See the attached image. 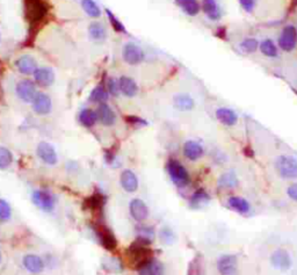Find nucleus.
I'll return each instance as SVG.
<instances>
[{
    "instance_id": "obj_6",
    "label": "nucleus",
    "mask_w": 297,
    "mask_h": 275,
    "mask_svg": "<svg viewBox=\"0 0 297 275\" xmlns=\"http://www.w3.org/2000/svg\"><path fill=\"white\" fill-rule=\"evenodd\" d=\"M47 14V6L41 0H27V18L31 23L39 22Z\"/></svg>"
},
{
    "instance_id": "obj_8",
    "label": "nucleus",
    "mask_w": 297,
    "mask_h": 275,
    "mask_svg": "<svg viewBox=\"0 0 297 275\" xmlns=\"http://www.w3.org/2000/svg\"><path fill=\"white\" fill-rule=\"evenodd\" d=\"M297 43V32L294 26H287L283 28L279 38V46L284 51L294 50Z\"/></svg>"
},
{
    "instance_id": "obj_1",
    "label": "nucleus",
    "mask_w": 297,
    "mask_h": 275,
    "mask_svg": "<svg viewBox=\"0 0 297 275\" xmlns=\"http://www.w3.org/2000/svg\"><path fill=\"white\" fill-rule=\"evenodd\" d=\"M168 171L170 178L178 187H185L189 184V174L185 166L176 159H171L168 164Z\"/></svg>"
},
{
    "instance_id": "obj_7",
    "label": "nucleus",
    "mask_w": 297,
    "mask_h": 275,
    "mask_svg": "<svg viewBox=\"0 0 297 275\" xmlns=\"http://www.w3.org/2000/svg\"><path fill=\"white\" fill-rule=\"evenodd\" d=\"M16 96L24 102H32L34 98L36 97V86L29 79H23L16 84L15 87Z\"/></svg>"
},
{
    "instance_id": "obj_36",
    "label": "nucleus",
    "mask_w": 297,
    "mask_h": 275,
    "mask_svg": "<svg viewBox=\"0 0 297 275\" xmlns=\"http://www.w3.org/2000/svg\"><path fill=\"white\" fill-rule=\"evenodd\" d=\"M11 207L5 200L0 199V222H7L11 219Z\"/></svg>"
},
{
    "instance_id": "obj_10",
    "label": "nucleus",
    "mask_w": 297,
    "mask_h": 275,
    "mask_svg": "<svg viewBox=\"0 0 297 275\" xmlns=\"http://www.w3.org/2000/svg\"><path fill=\"white\" fill-rule=\"evenodd\" d=\"M138 275H165V267L159 260L150 258L137 267Z\"/></svg>"
},
{
    "instance_id": "obj_34",
    "label": "nucleus",
    "mask_w": 297,
    "mask_h": 275,
    "mask_svg": "<svg viewBox=\"0 0 297 275\" xmlns=\"http://www.w3.org/2000/svg\"><path fill=\"white\" fill-rule=\"evenodd\" d=\"M260 50L267 57H276L278 56V49H276L274 42L272 40H265L260 44Z\"/></svg>"
},
{
    "instance_id": "obj_28",
    "label": "nucleus",
    "mask_w": 297,
    "mask_h": 275,
    "mask_svg": "<svg viewBox=\"0 0 297 275\" xmlns=\"http://www.w3.org/2000/svg\"><path fill=\"white\" fill-rule=\"evenodd\" d=\"M229 206L234 209V210L241 212V214H246L250 211V203L247 202L245 199L241 198V196H231L227 201Z\"/></svg>"
},
{
    "instance_id": "obj_32",
    "label": "nucleus",
    "mask_w": 297,
    "mask_h": 275,
    "mask_svg": "<svg viewBox=\"0 0 297 275\" xmlns=\"http://www.w3.org/2000/svg\"><path fill=\"white\" fill-rule=\"evenodd\" d=\"M13 162L12 152L5 146H0V170H6Z\"/></svg>"
},
{
    "instance_id": "obj_27",
    "label": "nucleus",
    "mask_w": 297,
    "mask_h": 275,
    "mask_svg": "<svg viewBox=\"0 0 297 275\" xmlns=\"http://www.w3.org/2000/svg\"><path fill=\"white\" fill-rule=\"evenodd\" d=\"M202 8L209 19L218 20L221 18V12H219L216 0H202Z\"/></svg>"
},
{
    "instance_id": "obj_13",
    "label": "nucleus",
    "mask_w": 297,
    "mask_h": 275,
    "mask_svg": "<svg viewBox=\"0 0 297 275\" xmlns=\"http://www.w3.org/2000/svg\"><path fill=\"white\" fill-rule=\"evenodd\" d=\"M32 109L39 115H47L51 112L52 102L50 97L46 93H38L32 100Z\"/></svg>"
},
{
    "instance_id": "obj_21",
    "label": "nucleus",
    "mask_w": 297,
    "mask_h": 275,
    "mask_svg": "<svg viewBox=\"0 0 297 275\" xmlns=\"http://www.w3.org/2000/svg\"><path fill=\"white\" fill-rule=\"evenodd\" d=\"M119 84H120L121 93H123L125 97L133 98V97H135L138 92L137 84L135 83V80L131 79L130 77L122 76L119 80Z\"/></svg>"
},
{
    "instance_id": "obj_5",
    "label": "nucleus",
    "mask_w": 297,
    "mask_h": 275,
    "mask_svg": "<svg viewBox=\"0 0 297 275\" xmlns=\"http://www.w3.org/2000/svg\"><path fill=\"white\" fill-rule=\"evenodd\" d=\"M217 269L221 275H238V259L234 254H224L217 261Z\"/></svg>"
},
{
    "instance_id": "obj_4",
    "label": "nucleus",
    "mask_w": 297,
    "mask_h": 275,
    "mask_svg": "<svg viewBox=\"0 0 297 275\" xmlns=\"http://www.w3.org/2000/svg\"><path fill=\"white\" fill-rule=\"evenodd\" d=\"M122 57H123L125 63L130 65H137L144 59V52L137 44L128 42L124 44L123 50H122Z\"/></svg>"
},
{
    "instance_id": "obj_42",
    "label": "nucleus",
    "mask_w": 297,
    "mask_h": 275,
    "mask_svg": "<svg viewBox=\"0 0 297 275\" xmlns=\"http://www.w3.org/2000/svg\"><path fill=\"white\" fill-rule=\"evenodd\" d=\"M287 193H288V196H289L291 200L297 201V184L290 185V186L288 187Z\"/></svg>"
},
{
    "instance_id": "obj_16",
    "label": "nucleus",
    "mask_w": 297,
    "mask_h": 275,
    "mask_svg": "<svg viewBox=\"0 0 297 275\" xmlns=\"http://www.w3.org/2000/svg\"><path fill=\"white\" fill-rule=\"evenodd\" d=\"M34 79L36 84L41 87H49L55 81V75L51 69L38 68V70L34 72Z\"/></svg>"
},
{
    "instance_id": "obj_2",
    "label": "nucleus",
    "mask_w": 297,
    "mask_h": 275,
    "mask_svg": "<svg viewBox=\"0 0 297 275\" xmlns=\"http://www.w3.org/2000/svg\"><path fill=\"white\" fill-rule=\"evenodd\" d=\"M276 170L284 179H297V159L290 156H280L276 161Z\"/></svg>"
},
{
    "instance_id": "obj_17",
    "label": "nucleus",
    "mask_w": 297,
    "mask_h": 275,
    "mask_svg": "<svg viewBox=\"0 0 297 275\" xmlns=\"http://www.w3.org/2000/svg\"><path fill=\"white\" fill-rule=\"evenodd\" d=\"M96 117L104 126H113L116 121L115 113L113 112V109L106 104H100L99 107L96 109Z\"/></svg>"
},
{
    "instance_id": "obj_40",
    "label": "nucleus",
    "mask_w": 297,
    "mask_h": 275,
    "mask_svg": "<svg viewBox=\"0 0 297 275\" xmlns=\"http://www.w3.org/2000/svg\"><path fill=\"white\" fill-rule=\"evenodd\" d=\"M160 238H161V241H164V243H166V244H171L173 241V238H174L173 231L169 228L161 229Z\"/></svg>"
},
{
    "instance_id": "obj_35",
    "label": "nucleus",
    "mask_w": 297,
    "mask_h": 275,
    "mask_svg": "<svg viewBox=\"0 0 297 275\" xmlns=\"http://www.w3.org/2000/svg\"><path fill=\"white\" fill-rule=\"evenodd\" d=\"M104 203H105L104 196H101L100 194L92 195L91 198H88L86 201H85L86 207L88 209H91V210H100V209L103 208Z\"/></svg>"
},
{
    "instance_id": "obj_24",
    "label": "nucleus",
    "mask_w": 297,
    "mask_h": 275,
    "mask_svg": "<svg viewBox=\"0 0 297 275\" xmlns=\"http://www.w3.org/2000/svg\"><path fill=\"white\" fill-rule=\"evenodd\" d=\"M88 34L89 38L97 42H101L106 38H107V30H106V27L101 22L94 21L89 24L88 27Z\"/></svg>"
},
{
    "instance_id": "obj_33",
    "label": "nucleus",
    "mask_w": 297,
    "mask_h": 275,
    "mask_svg": "<svg viewBox=\"0 0 297 275\" xmlns=\"http://www.w3.org/2000/svg\"><path fill=\"white\" fill-rule=\"evenodd\" d=\"M108 99V93L103 86H97L94 89H93L91 93V97H89V100L93 102H97V104H105Z\"/></svg>"
},
{
    "instance_id": "obj_41",
    "label": "nucleus",
    "mask_w": 297,
    "mask_h": 275,
    "mask_svg": "<svg viewBox=\"0 0 297 275\" xmlns=\"http://www.w3.org/2000/svg\"><path fill=\"white\" fill-rule=\"evenodd\" d=\"M241 2V5L244 8V11L246 12H252L255 5V0H239Z\"/></svg>"
},
{
    "instance_id": "obj_20",
    "label": "nucleus",
    "mask_w": 297,
    "mask_h": 275,
    "mask_svg": "<svg viewBox=\"0 0 297 275\" xmlns=\"http://www.w3.org/2000/svg\"><path fill=\"white\" fill-rule=\"evenodd\" d=\"M184 155L189 161H197L203 156V147L197 142L188 141L184 145Z\"/></svg>"
},
{
    "instance_id": "obj_31",
    "label": "nucleus",
    "mask_w": 297,
    "mask_h": 275,
    "mask_svg": "<svg viewBox=\"0 0 297 275\" xmlns=\"http://www.w3.org/2000/svg\"><path fill=\"white\" fill-rule=\"evenodd\" d=\"M81 6H83L84 11L86 12V14L91 16V18H99L101 15L100 7L96 5L94 0H83Z\"/></svg>"
},
{
    "instance_id": "obj_14",
    "label": "nucleus",
    "mask_w": 297,
    "mask_h": 275,
    "mask_svg": "<svg viewBox=\"0 0 297 275\" xmlns=\"http://www.w3.org/2000/svg\"><path fill=\"white\" fill-rule=\"evenodd\" d=\"M129 210L133 219L137 222H143L149 216V208L141 199H134L129 204Z\"/></svg>"
},
{
    "instance_id": "obj_15",
    "label": "nucleus",
    "mask_w": 297,
    "mask_h": 275,
    "mask_svg": "<svg viewBox=\"0 0 297 275\" xmlns=\"http://www.w3.org/2000/svg\"><path fill=\"white\" fill-rule=\"evenodd\" d=\"M15 67L22 75L29 76L34 75V72L38 70V63H36L34 57L29 55H23L15 62Z\"/></svg>"
},
{
    "instance_id": "obj_12",
    "label": "nucleus",
    "mask_w": 297,
    "mask_h": 275,
    "mask_svg": "<svg viewBox=\"0 0 297 275\" xmlns=\"http://www.w3.org/2000/svg\"><path fill=\"white\" fill-rule=\"evenodd\" d=\"M38 156L41 158V161L48 165H55L58 161L55 147L48 142H41L38 145Z\"/></svg>"
},
{
    "instance_id": "obj_39",
    "label": "nucleus",
    "mask_w": 297,
    "mask_h": 275,
    "mask_svg": "<svg viewBox=\"0 0 297 275\" xmlns=\"http://www.w3.org/2000/svg\"><path fill=\"white\" fill-rule=\"evenodd\" d=\"M107 88L108 92L112 94L114 97H119L120 96V84L119 80H116L115 78H109L108 83H107Z\"/></svg>"
},
{
    "instance_id": "obj_19",
    "label": "nucleus",
    "mask_w": 297,
    "mask_h": 275,
    "mask_svg": "<svg viewBox=\"0 0 297 275\" xmlns=\"http://www.w3.org/2000/svg\"><path fill=\"white\" fill-rule=\"evenodd\" d=\"M22 262L26 269L29 270L30 273L39 274L44 269L43 260L40 257L35 256V254H27V256H24Z\"/></svg>"
},
{
    "instance_id": "obj_22",
    "label": "nucleus",
    "mask_w": 297,
    "mask_h": 275,
    "mask_svg": "<svg viewBox=\"0 0 297 275\" xmlns=\"http://www.w3.org/2000/svg\"><path fill=\"white\" fill-rule=\"evenodd\" d=\"M216 117L217 120L224 126H235L238 122V116L233 109L230 108H218L216 110Z\"/></svg>"
},
{
    "instance_id": "obj_29",
    "label": "nucleus",
    "mask_w": 297,
    "mask_h": 275,
    "mask_svg": "<svg viewBox=\"0 0 297 275\" xmlns=\"http://www.w3.org/2000/svg\"><path fill=\"white\" fill-rule=\"evenodd\" d=\"M96 121H97L96 113L93 109L85 108V109L81 110L80 114H79V122L84 127H87V128L94 126Z\"/></svg>"
},
{
    "instance_id": "obj_18",
    "label": "nucleus",
    "mask_w": 297,
    "mask_h": 275,
    "mask_svg": "<svg viewBox=\"0 0 297 275\" xmlns=\"http://www.w3.org/2000/svg\"><path fill=\"white\" fill-rule=\"evenodd\" d=\"M121 186L128 193H134L138 188V179L136 174L130 170H124L121 174Z\"/></svg>"
},
{
    "instance_id": "obj_3",
    "label": "nucleus",
    "mask_w": 297,
    "mask_h": 275,
    "mask_svg": "<svg viewBox=\"0 0 297 275\" xmlns=\"http://www.w3.org/2000/svg\"><path fill=\"white\" fill-rule=\"evenodd\" d=\"M31 200L35 206L43 211H52L56 204L55 196L46 191H35L31 195Z\"/></svg>"
},
{
    "instance_id": "obj_9",
    "label": "nucleus",
    "mask_w": 297,
    "mask_h": 275,
    "mask_svg": "<svg viewBox=\"0 0 297 275\" xmlns=\"http://www.w3.org/2000/svg\"><path fill=\"white\" fill-rule=\"evenodd\" d=\"M271 264L274 268L286 272L291 267V257L286 250L279 249L271 254Z\"/></svg>"
},
{
    "instance_id": "obj_11",
    "label": "nucleus",
    "mask_w": 297,
    "mask_h": 275,
    "mask_svg": "<svg viewBox=\"0 0 297 275\" xmlns=\"http://www.w3.org/2000/svg\"><path fill=\"white\" fill-rule=\"evenodd\" d=\"M95 231L101 241V244H103V246L106 250H108V251H113V250L116 249V246H117L116 238L107 227H105V225H97V227L95 228Z\"/></svg>"
},
{
    "instance_id": "obj_44",
    "label": "nucleus",
    "mask_w": 297,
    "mask_h": 275,
    "mask_svg": "<svg viewBox=\"0 0 297 275\" xmlns=\"http://www.w3.org/2000/svg\"><path fill=\"white\" fill-rule=\"evenodd\" d=\"M0 39H2V36H0Z\"/></svg>"
},
{
    "instance_id": "obj_37",
    "label": "nucleus",
    "mask_w": 297,
    "mask_h": 275,
    "mask_svg": "<svg viewBox=\"0 0 297 275\" xmlns=\"http://www.w3.org/2000/svg\"><path fill=\"white\" fill-rule=\"evenodd\" d=\"M258 46H259V43L255 39H246L241 43V48L245 52H249V54H252V52H254L255 50H257Z\"/></svg>"
},
{
    "instance_id": "obj_38",
    "label": "nucleus",
    "mask_w": 297,
    "mask_h": 275,
    "mask_svg": "<svg viewBox=\"0 0 297 275\" xmlns=\"http://www.w3.org/2000/svg\"><path fill=\"white\" fill-rule=\"evenodd\" d=\"M106 12H107V15H108L109 21H111L112 26H113L114 29H115V32H119V33H125V28H124L123 24L121 23V21H119V19H117L116 16L114 15V14L112 13V12L109 11V10H107Z\"/></svg>"
},
{
    "instance_id": "obj_25",
    "label": "nucleus",
    "mask_w": 297,
    "mask_h": 275,
    "mask_svg": "<svg viewBox=\"0 0 297 275\" xmlns=\"http://www.w3.org/2000/svg\"><path fill=\"white\" fill-rule=\"evenodd\" d=\"M209 200L210 196L207 194L206 191L199 190L190 198V207L193 209H201L209 203Z\"/></svg>"
},
{
    "instance_id": "obj_23",
    "label": "nucleus",
    "mask_w": 297,
    "mask_h": 275,
    "mask_svg": "<svg viewBox=\"0 0 297 275\" xmlns=\"http://www.w3.org/2000/svg\"><path fill=\"white\" fill-rule=\"evenodd\" d=\"M173 104L174 107L180 112H188L194 108L195 102L188 94H177L173 98Z\"/></svg>"
},
{
    "instance_id": "obj_43",
    "label": "nucleus",
    "mask_w": 297,
    "mask_h": 275,
    "mask_svg": "<svg viewBox=\"0 0 297 275\" xmlns=\"http://www.w3.org/2000/svg\"><path fill=\"white\" fill-rule=\"evenodd\" d=\"M0 262H2V252H0Z\"/></svg>"
},
{
    "instance_id": "obj_30",
    "label": "nucleus",
    "mask_w": 297,
    "mask_h": 275,
    "mask_svg": "<svg viewBox=\"0 0 297 275\" xmlns=\"http://www.w3.org/2000/svg\"><path fill=\"white\" fill-rule=\"evenodd\" d=\"M238 185V179L234 172H227L218 179V186L222 188H234Z\"/></svg>"
},
{
    "instance_id": "obj_26",
    "label": "nucleus",
    "mask_w": 297,
    "mask_h": 275,
    "mask_svg": "<svg viewBox=\"0 0 297 275\" xmlns=\"http://www.w3.org/2000/svg\"><path fill=\"white\" fill-rule=\"evenodd\" d=\"M176 3L186 14L190 16L197 15L200 12V4L197 0H176Z\"/></svg>"
}]
</instances>
